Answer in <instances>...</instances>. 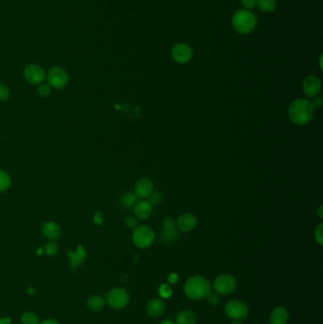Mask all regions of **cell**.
<instances>
[{
    "label": "cell",
    "instance_id": "6da1fadb",
    "mask_svg": "<svg viewBox=\"0 0 323 324\" xmlns=\"http://www.w3.org/2000/svg\"><path fill=\"white\" fill-rule=\"evenodd\" d=\"M315 108L308 99L300 98L293 101L288 108L290 120L297 125L309 123L314 117Z\"/></svg>",
    "mask_w": 323,
    "mask_h": 324
},
{
    "label": "cell",
    "instance_id": "7a4b0ae2",
    "mask_svg": "<svg viewBox=\"0 0 323 324\" xmlns=\"http://www.w3.org/2000/svg\"><path fill=\"white\" fill-rule=\"evenodd\" d=\"M212 291L210 282L202 276H193L187 280L184 285V292L189 299L199 301L205 299Z\"/></svg>",
    "mask_w": 323,
    "mask_h": 324
},
{
    "label": "cell",
    "instance_id": "3957f363",
    "mask_svg": "<svg viewBox=\"0 0 323 324\" xmlns=\"http://www.w3.org/2000/svg\"><path fill=\"white\" fill-rule=\"evenodd\" d=\"M232 27L240 34H248L256 28L257 19L254 13L250 10H238L232 16Z\"/></svg>",
    "mask_w": 323,
    "mask_h": 324
},
{
    "label": "cell",
    "instance_id": "277c9868",
    "mask_svg": "<svg viewBox=\"0 0 323 324\" xmlns=\"http://www.w3.org/2000/svg\"><path fill=\"white\" fill-rule=\"evenodd\" d=\"M132 240L137 247L147 248L153 245L155 241V232L150 226H137L132 234Z\"/></svg>",
    "mask_w": 323,
    "mask_h": 324
},
{
    "label": "cell",
    "instance_id": "5b68a950",
    "mask_svg": "<svg viewBox=\"0 0 323 324\" xmlns=\"http://www.w3.org/2000/svg\"><path fill=\"white\" fill-rule=\"evenodd\" d=\"M237 286L234 277L229 274L218 276L214 282V289L218 295L231 294Z\"/></svg>",
    "mask_w": 323,
    "mask_h": 324
},
{
    "label": "cell",
    "instance_id": "8992f818",
    "mask_svg": "<svg viewBox=\"0 0 323 324\" xmlns=\"http://www.w3.org/2000/svg\"><path fill=\"white\" fill-rule=\"evenodd\" d=\"M225 313L232 321H243L248 315V307L245 303L233 300L225 306Z\"/></svg>",
    "mask_w": 323,
    "mask_h": 324
},
{
    "label": "cell",
    "instance_id": "52a82bcc",
    "mask_svg": "<svg viewBox=\"0 0 323 324\" xmlns=\"http://www.w3.org/2000/svg\"><path fill=\"white\" fill-rule=\"evenodd\" d=\"M107 300L109 306L113 309H122L129 303V294L126 290L117 287L108 293Z\"/></svg>",
    "mask_w": 323,
    "mask_h": 324
},
{
    "label": "cell",
    "instance_id": "ba28073f",
    "mask_svg": "<svg viewBox=\"0 0 323 324\" xmlns=\"http://www.w3.org/2000/svg\"><path fill=\"white\" fill-rule=\"evenodd\" d=\"M172 57L177 64H187L193 57L192 48L186 43H178L172 49Z\"/></svg>",
    "mask_w": 323,
    "mask_h": 324
},
{
    "label": "cell",
    "instance_id": "9c48e42d",
    "mask_svg": "<svg viewBox=\"0 0 323 324\" xmlns=\"http://www.w3.org/2000/svg\"><path fill=\"white\" fill-rule=\"evenodd\" d=\"M49 86L56 89H64L69 81L67 72L61 68H53L50 69L48 75Z\"/></svg>",
    "mask_w": 323,
    "mask_h": 324
},
{
    "label": "cell",
    "instance_id": "30bf717a",
    "mask_svg": "<svg viewBox=\"0 0 323 324\" xmlns=\"http://www.w3.org/2000/svg\"><path fill=\"white\" fill-rule=\"evenodd\" d=\"M303 89H304V94L307 97L314 98V97L318 96V94L322 90V82L319 77H317L315 75L307 76L304 80Z\"/></svg>",
    "mask_w": 323,
    "mask_h": 324
},
{
    "label": "cell",
    "instance_id": "8fae6325",
    "mask_svg": "<svg viewBox=\"0 0 323 324\" xmlns=\"http://www.w3.org/2000/svg\"><path fill=\"white\" fill-rule=\"evenodd\" d=\"M197 225V218L193 214H183L179 216L176 222V229L181 232H189Z\"/></svg>",
    "mask_w": 323,
    "mask_h": 324
},
{
    "label": "cell",
    "instance_id": "7c38bea8",
    "mask_svg": "<svg viewBox=\"0 0 323 324\" xmlns=\"http://www.w3.org/2000/svg\"><path fill=\"white\" fill-rule=\"evenodd\" d=\"M24 75H25V78L33 85H38L46 78L45 71L42 68H40L39 66H36V65L29 66L27 69H25Z\"/></svg>",
    "mask_w": 323,
    "mask_h": 324
},
{
    "label": "cell",
    "instance_id": "4fadbf2b",
    "mask_svg": "<svg viewBox=\"0 0 323 324\" xmlns=\"http://www.w3.org/2000/svg\"><path fill=\"white\" fill-rule=\"evenodd\" d=\"M154 191L153 182L149 178H141L135 186V195L138 198H148Z\"/></svg>",
    "mask_w": 323,
    "mask_h": 324
},
{
    "label": "cell",
    "instance_id": "5bb4252c",
    "mask_svg": "<svg viewBox=\"0 0 323 324\" xmlns=\"http://www.w3.org/2000/svg\"><path fill=\"white\" fill-rule=\"evenodd\" d=\"M165 307V303L161 299H154L147 305V314L151 318H157L164 313Z\"/></svg>",
    "mask_w": 323,
    "mask_h": 324
},
{
    "label": "cell",
    "instance_id": "9a60e30c",
    "mask_svg": "<svg viewBox=\"0 0 323 324\" xmlns=\"http://www.w3.org/2000/svg\"><path fill=\"white\" fill-rule=\"evenodd\" d=\"M289 314L287 309L284 306H278L274 308L270 315V324H287Z\"/></svg>",
    "mask_w": 323,
    "mask_h": 324
},
{
    "label": "cell",
    "instance_id": "2e32d148",
    "mask_svg": "<svg viewBox=\"0 0 323 324\" xmlns=\"http://www.w3.org/2000/svg\"><path fill=\"white\" fill-rule=\"evenodd\" d=\"M152 206L153 205H151L149 203V201H146V200H141L139 202H137L136 205L134 206L135 216L139 219L149 218L153 212V207Z\"/></svg>",
    "mask_w": 323,
    "mask_h": 324
},
{
    "label": "cell",
    "instance_id": "e0dca14e",
    "mask_svg": "<svg viewBox=\"0 0 323 324\" xmlns=\"http://www.w3.org/2000/svg\"><path fill=\"white\" fill-rule=\"evenodd\" d=\"M176 324H196L197 316L191 310H182L176 316Z\"/></svg>",
    "mask_w": 323,
    "mask_h": 324
},
{
    "label": "cell",
    "instance_id": "ac0fdd59",
    "mask_svg": "<svg viewBox=\"0 0 323 324\" xmlns=\"http://www.w3.org/2000/svg\"><path fill=\"white\" fill-rule=\"evenodd\" d=\"M43 234L45 235V237H47L49 240H57L59 238V236L61 234V231H60V227H59L57 224L53 223V222H49V223H46L44 226H43Z\"/></svg>",
    "mask_w": 323,
    "mask_h": 324
},
{
    "label": "cell",
    "instance_id": "d6986e66",
    "mask_svg": "<svg viewBox=\"0 0 323 324\" xmlns=\"http://www.w3.org/2000/svg\"><path fill=\"white\" fill-rule=\"evenodd\" d=\"M88 308L93 312H98L105 306V301L100 296H93L88 301Z\"/></svg>",
    "mask_w": 323,
    "mask_h": 324
},
{
    "label": "cell",
    "instance_id": "ffe728a7",
    "mask_svg": "<svg viewBox=\"0 0 323 324\" xmlns=\"http://www.w3.org/2000/svg\"><path fill=\"white\" fill-rule=\"evenodd\" d=\"M256 6L264 12H272L276 10L277 0H256Z\"/></svg>",
    "mask_w": 323,
    "mask_h": 324
},
{
    "label": "cell",
    "instance_id": "44dd1931",
    "mask_svg": "<svg viewBox=\"0 0 323 324\" xmlns=\"http://www.w3.org/2000/svg\"><path fill=\"white\" fill-rule=\"evenodd\" d=\"M160 238L163 242H167V243L174 242L178 238V230L176 228L170 229V230L162 229V231L160 233Z\"/></svg>",
    "mask_w": 323,
    "mask_h": 324
},
{
    "label": "cell",
    "instance_id": "7402d4cb",
    "mask_svg": "<svg viewBox=\"0 0 323 324\" xmlns=\"http://www.w3.org/2000/svg\"><path fill=\"white\" fill-rule=\"evenodd\" d=\"M122 205L126 208H133L137 202V197L133 193H128L122 197Z\"/></svg>",
    "mask_w": 323,
    "mask_h": 324
},
{
    "label": "cell",
    "instance_id": "603a6c76",
    "mask_svg": "<svg viewBox=\"0 0 323 324\" xmlns=\"http://www.w3.org/2000/svg\"><path fill=\"white\" fill-rule=\"evenodd\" d=\"M10 185V178L7 173L0 170V192L7 190Z\"/></svg>",
    "mask_w": 323,
    "mask_h": 324
},
{
    "label": "cell",
    "instance_id": "cb8c5ba5",
    "mask_svg": "<svg viewBox=\"0 0 323 324\" xmlns=\"http://www.w3.org/2000/svg\"><path fill=\"white\" fill-rule=\"evenodd\" d=\"M21 322L23 324H38V317L33 313L28 312L23 315L21 318Z\"/></svg>",
    "mask_w": 323,
    "mask_h": 324
},
{
    "label": "cell",
    "instance_id": "d4e9b609",
    "mask_svg": "<svg viewBox=\"0 0 323 324\" xmlns=\"http://www.w3.org/2000/svg\"><path fill=\"white\" fill-rule=\"evenodd\" d=\"M148 199H149L148 201H149V203H150L151 205H157V204H159V203L161 202V200H162V194H161L160 191L155 190V191H153L152 194L148 197Z\"/></svg>",
    "mask_w": 323,
    "mask_h": 324
},
{
    "label": "cell",
    "instance_id": "484cf974",
    "mask_svg": "<svg viewBox=\"0 0 323 324\" xmlns=\"http://www.w3.org/2000/svg\"><path fill=\"white\" fill-rule=\"evenodd\" d=\"M162 227L163 229H166V230H170V229H175L176 228V221L171 218V217H165L162 221Z\"/></svg>",
    "mask_w": 323,
    "mask_h": 324
},
{
    "label": "cell",
    "instance_id": "4316f807",
    "mask_svg": "<svg viewBox=\"0 0 323 324\" xmlns=\"http://www.w3.org/2000/svg\"><path fill=\"white\" fill-rule=\"evenodd\" d=\"M323 224H320L315 229V239L320 246H323Z\"/></svg>",
    "mask_w": 323,
    "mask_h": 324
},
{
    "label": "cell",
    "instance_id": "83f0119b",
    "mask_svg": "<svg viewBox=\"0 0 323 324\" xmlns=\"http://www.w3.org/2000/svg\"><path fill=\"white\" fill-rule=\"evenodd\" d=\"M45 251L49 256L56 255L58 252V246L55 243H48L45 246Z\"/></svg>",
    "mask_w": 323,
    "mask_h": 324
},
{
    "label": "cell",
    "instance_id": "f1b7e54d",
    "mask_svg": "<svg viewBox=\"0 0 323 324\" xmlns=\"http://www.w3.org/2000/svg\"><path fill=\"white\" fill-rule=\"evenodd\" d=\"M206 298L208 300V303L211 305L216 306V305L220 304V298H219V295L217 294V293L210 292V294L208 295Z\"/></svg>",
    "mask_w": 323,
    "mask_h": 324
},
{
    "label": "cell",
    "instance_id": "f546056e",
    "mask_svg": "<svg viewBox=\"0 0 323 324\" xmlns=\"http://www.w3.org/2000/svg\"><path fill=\"white\" fill-rule=\"evenodd\" d=\"M172 293H173V290L168 285H162L159 287V294L164 299L169 298Z\"/></svg>",
    "mask_w": 323,
    "mask_h": 324
},
{
    "label": "cell",
    "instance_id": "4dcf8cb0",
    "mask_svg": "<svg viewBox=\"0 0 323 324\" xmlns=\"http://www.w3.org/2000/svg\"><path fill=\"white\" fill-rule=\"evenodd\" d=\"M125 225L126 226H128L129 228H134V227H137V218L135 216H128L125 217Z\"/></svg>",
    "mask_w": 323,
    "mask_h": 324
},
{
    "label": "cell",
    "instance_id": "1f68e13d",
    "mask_svg": "<svg viewBox=\"0 0 323 324\" xmlns=\"http://www.w3.org/2000/svg\"><path fill=\"white\" fill-rule=\"evenodd\" d=\"M10 96V90L5 86L0 85V101H5Z\"/></svg>",
    "mask_w": 323,
    "mask_h": 324
},
{
    "label": "cell",
    "instance_id": "d6a6232c",
    "mask_svg": "<svg viewBox=\"0 0 323 324\" xmlns=\"http://www.w3.org/2000/svg\"><path fill=\"white\" fill-rule=\"evenodd\" d=\"M242 6L245 10H252L256 6V0H242Z\"/></svg>",
    "mask_w": 323,
    "mask_h": 324
},
{
    "label": "cell",
    "instance_id": "836d02e7",
    "mask_svg": "<svg viewBox=\"0 0 323 324\" xmlns=\"http://www.w3.org/2000/svg\"><path fill=\"white\" fill-rule=\"evenodd\" d=\"M38 93L41 96H48L50 93V88L48 85H42L38 89Z\"/></svg>",
    "mask_w": 323,
    "mask_h": 324
},
{
    "label": "cell",
    "instance_id": "e575fe53",
    "mask_svg": "<svg viewBox=\"0 0 323 324\" xmlns=\"http://www.w3.org/2000/svg\"><path fill=\"white\" fill-rule=\"evenodd\" d=\"M313 105L314 108H321L323 107V99L321 96L314 97L313 102H311Z\"/></svg>",
    "mask_w": 323,
    "mask_h": 324
},
{
    "label": "cell",
    "instance_id": "d590c367",
    "mask_svg": "<svg viewBox=\"0 0 323 324\" xmlns=\"http://www.w3.org/2000/svg\"><path fill=\"white\" fill-rule=\"evenodd\" d=\"M168 281L170 284H176L177 282V275L176 274H171L168 278Z\"/></svg>",
    "mask_w": 323,
    "mask_h": 324
},
{
    "label": "cell",
    "instance_id": "8d00e7d4",
    "mask_svg": "<svg viewBox=\"0 0 323 324\" xmlns=\"http://www.w3.org/2000/svg\"><path fill=\"white\" fill-rule=\"evenodd\" d=\"M59 324L56 321L54 320H47V321H44L42 322L41 324Z\"/></svg>",
    "mask_w": 323,
    "mask_h": 324
},
{
    "label": "cell",
    "instance_id": "74e56055",
    "mask_svg": "<svg viewBox=\"0 0 323 324\" xmlns=\"http://www.w3.org/2000/svg\"><path fill=\"white\" fill-rule=\"evenodd\" d=\"M323 206H321L319 208V210H318V214H319V216H320L321 218H323Z\"/></svg>",
    "mask_w": 323,
    "mask_h": 324
},
{
    "label": "cell",
    "instance_id": "f35d334b",
    "mask_svg": "<svg viewBox=\"0 0 323 324\" xmlns=\"http://www.w3.org/2000/svg\"><path fill=\"white\" fill-rule=\"evenodd\" d=\"M9 323H10V320L9 319H2V320H0V324H9Z\"/></svg>",
    "mask_w": 323,
    "mask_h": 324
},
{
    "label": "cell",
    "instance_id": "ab89813d",
    "mask_svg": "<svg viewBox=\"0 0 323 324\" xmlns=\"http://www.w3.org/2000/svg\"><path fill=\"white\" fill-rule=\"evenodd\" d=\"M159 324H175L173 322H171V321H163L162 323H160Z\"/></svg>",
    "mask_w": 323,
    "mask_h": 324
},
{
    "label": "cell",
    "instance_id": "60d3db41",
    "mask_svg": "<svg viewBox=\"0 0 323 324\" xmlns=\"http://www.w3.org/2000/svg\"><path fill=\"white\" fill-rule=\"evenodd\" d=\"M230 324H241V322L240 321H233L232 323Z\"/></svg>",
    "mask_w": 323,
    "mask_h": 324
}]
</instances>
